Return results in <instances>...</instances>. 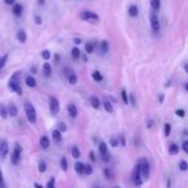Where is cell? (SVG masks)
Wrapping results in <instances>:
<instances>
[{
	"label": "cell",
	"mask_w": 188,
	"mask_h": 188,
	"mask_svg": "<svg viewBox=\"0 0 188 188\" xmlns=\"http://www.w3.org/2000/svg\"><path fill=\"white\" fill-rule=\"evenodd\" d=\"M8 88L11 92L16 93L17 95H22V88H21V84H19V72L13 74V76L8 81Z\"/></svg>",
	"instance_id": "obj_1"
},
{
	"label": "cell",
	"mask_w": 188,
	"mask_h": 188,
	"mask_svg": "<svg viewBox=\"0 0 188 188\" xmlns=\"http://www.w3.org/2000/svg\"><path fill=\"white\" fill-rule=\"evenodd\" d=\"M25 113H26V117H27V121L30 124H35L36 122V119H37V115H36V110H35L34 105L28 100L25 102Z\"/></svg>",
	"instance_id": "obj_2"
},
{
	"label": "cell",
	"mask_w": 188,
	"mask_h": 188,
	"mask_svg": "<svg viewBox=\"0 0 188 188\" xmlns=\"http://www.w3.org/2000/svg\"><path fill=\"white\" fill-rule=\"evenodd\" d=\"M80 19H83V21L85 22H92V23H94V22H98L99 21V16L97 14V13H94L92 11H83L80 12Z\"/></svg>",
	"instance_id": "obj_3"
},
{
	"label": "cell",
	"mask_w": 188,
	"mask_h": 188,
	"mask_svg": "<svg viewBox=\"0 0 188 188\" xmlns=\"http://www.w3.org/2000/svg\"><path fill=\"white\" fill-rule=\"evenodd\" d=\"M131 179L134 182V186L135 187H141L143 184V179H142V173H141V164H137L134 166V170H133V174H131Z\"/></svg>",
	"instance_id": "obj_4"
},
{
	"label": "cell",
	"mask_w": 188,
	"mask_h": 188,
	"mask_svg": "<svg viewBox=\"0 0 188 188\" xmlns=\"http://www.w3.org/2000/svg\"><path fill=\"white\" fill-rule=\"evenodd\" d=\"M141 164V173H142V179L143 180H147L150 178V173H151V166H150V163H148L146 158H142L139 161Z\"/></svg>",
	"instance_id": "obj_5"
},
{
	"label": "cell",
	"mask_w": 188,
	"mask_h": 188,
	"mask_svg": "<svg viewBox=\"0 0 188 188\" xmlns=\"http://www.w3.org/2000/svg\"><path fill=\"white\" fill-rule=\"evenodd\" d=\"M49 110L52 115H58L61 111V105H59V100H58L57 97L52 95L49 98Z\"/></svg>",
	"instance_id": "obj_6"
},
{
	"label": "cell",
	"mask_w": 188,
	"mask_h": 188,
	"mask_svg": "<svg viewBox=\"0 0 188 188\" xmlns=\"http://www.w3.org/2000/svg\"><path fill=\"white\" fill-rule=\"evenodd\" d=\"M150 22H151V28L155 34L160 32V28H161V25H160V19H158L157 14L155 12H152L150 14Z\"/></svg>",
	"instance_id": "obj_7"
},
{
	"label": "cell",
	"mask_w": 188,
	"mask_h": 188,
	"mask_svg": "<svg viewBox=\"0 0 188 188\" xmlns=\"http://www.w3.org/2000/svg\"><path fill=\"white\" fill-rule=\"evenodd\" d=\"M9 153V144L6 142V139H0V157L5 158Z\"/></svg>",
	"instance_id": "obj_8"
},
{
	"label": "cell",
	"mask_w": 188,
	"mask_h": 188,
	"mask_svg": "<svg viewBox=\"0 0 188 188\" xmlns=\"http://www.w3.org/2000/svg\"><path fill=\"white\" fill-rule=\"evenodd\" d=\"M67 112H69V116L71 119H76L77 117V115H79V110H77L75 103H69V106H67Z\"/></svg>",
	"instance_id": "obj_9"
},
{
	"label": "cell",
	"mask_w": 188,
	"mask_h": 188,
	"mask_svg": "<svg viewBox=\"0 0 188 188\" xmlns=\"http://www.w3.org/2000/svg\"><path fill=\"white\" fill-rule=\"evenodd\" d=\"M12 12L16 17H21L22 13H23V5L18 4V3H14V4L12 5Z\"/></svg>",
	"instance_id": "obj_10"
},
{
	"label": "cell",
	"mask_w": 188,
	"mask_h": 188,
	"mask_svg": "<svg viewBox=\"0 0 188 188\" xmlns=\"http://www.w3.org/2000/svg\"><path fill=\"white\" fill-rule=\"evenodd\" d=\"M6 111H8V116H11V117L18 116V107L16 106L14 103H12V105H9L6 107Z\"/></svg>",
	"instance_id": "obj_11"
},
{
	"label": "cell",
	"mask_w": 188,
	"mask_h": 188,
	"mask_svg": "<svg viewBox=\"0 0 188 188\" xmlns=\"http://www.w3.org/2000/svg\"><path fill=\"white\" fill-rule=\"evenodd\" d=\"M40 147L43 148V150H48V148L50 147V139L47 137V135H41L40 137Z\"/></svg>",
	"instance_id": "obj_12"
},
{
	"label": "cell",
	"mask_w": 188,
	"mask_h": 188,
	"mask_svg": "<svg viewBox=\"0 0 188 188\" xmlns=\"http://www.w3.org/2000/svg\"><path fill=\"white\" fill-rule=\"evenodd\" d=\"M11 163L13 165H18L21 163V153H19V152L13 150V152L11 153Z\"/></svg>",
	"instance_id": "obj_13"
},
{
	"label": "cell",
	"mask_w": 188,
	"mask_h": 188,
	"mask_svg": "<svg viewBox=\"0 0 188 188\" xmlns=\"http://www.w3.org/2000/svg\"><path fill=\"white\" fill-rule=\"evenodd\" d=\"M25 84L28 86V88H36L37 81H36V79H35L34 76L30 75V76H26V79H25Z\"/></svg>",
	"instance_id": "obj_14"
},
{
	"label": "cell",
	"mask_w": 188,
	"mask_h": 188,
	"mask_svg": "<svg viewBox=\"0 0 188 188\" xmlns=\"http://www.w3.org/2000/svg\"><path fill=\"white\" fill-rule=\"evenodd\" d=\"M17 40L19 41V43H26V41H27V32H26L25 30H18L17 31Z\"/></svg>",
	"instance_id": "obj_15"
},
{
	"label": "cell",
	"mask_w": 188,
	"mask_h": 188,
	"mask_svg": "<svg viewBox=\"0 0 188 188\" xmlns=\"http://www.w3.org/2000/svg\"><path fill=\"white\" fill-rule=\"evenodd\" d=\"M89 102H90V105H92V107L93 108H95V110H98L99 107H100V105H102V103H100V99L98 98V97H95V95H92L89 98Z\"/></svg>",
	"instance_id": "obj_16"
},
{
	"label": "cell",
	"mask_w": 188,
	"mask_h": 188,
	"mask_svg": "<svg viewBox=\"0 0 188 188\" xmlns=\"http://www.w3.org/2000/svg\"><path fill=\"white\" fill-rule=\"evenodd\" d=\"M52 138H53V141L56 142V143H61V142H62V133L58 130V129H54V130L52 131Z\"/></svg>",
	"instance_id": "obj_17"
},
{
	"label": "cell",
	"mask_w": 188,
	"mask_h": 188,
	"mask_svg": "<svg viewBox=\"0 0 188 188\" xmlns=\"http://www.w3.org/2000/svg\"><path fill=\"white\" fill-rule=\"evenodd\" d=\"M67 81H69L70 85H75V84H77V75L75 72H72V71H70V72L67 74Z\"/></svg>",
	"instance_id": "obj_18"
},
{
	"label": "cell",
	"mask_w": 188,
	"mask_h": 188,
	"mask_svg": "<svg viewBox=\"0 0 188 188\" xmlns=\"http://www.w3.org/2000/svg\"><path fill=\"white\" fill-rule=\"evenodd\" d=\"M138 13H139V8H138V6L135 5V4H131V5L128 8V14L130 16V17H133V18L137 17Z\"/></svg>",
	"instance_id": "obj_19"
},
{
	"label": "cell",
	"mask_w": 188,
	"mask_h": 188,
	"mask_svg": "<svg viewBox=\"0 0 188 188\" xmlns=\"http://www.w3.org/2000/svg\"><path fill=\"white\" fill-rule=\"evenodd\" d=\"M100 103L103 105V107H105V110H106V111L108 112V113H112V112H113V105H112L111 102H110L108 99H106V98H105V99H103V102H100Z\"/></svg>",
	"instance_id": "obj_20"
},
{
	"label": "cell",
	"mask_w": 188,
	"mask_h": 188,
	"mask_svg": "<svg viewBox=\"0 0 188 188\" xmlns=\"http://www.w3.org/2000/svg\"><path fill=\"white\" fill-rule=\"evenodd\" d=\"M43 72H44L45 77H50V75H52V66L47 61H45V63L43 64Z\"/></svg>",
	"instance_id": "obj_21"
},
{
	"label": "cell",
	"mask_w": 188,
	"mask_h": 188,
	"mask_svg": "<svg viewBox=\"0 0 188 188\" xmlns=\"http://www.w3.org/2000/svg\"><path fill=\"white\" fill-rule=\"evenodd\" d=\"M168 152H169L170 155H178L179 153V146L178 144H175V143H171L170 146H169V148H168Z\"/></svg>",
	"instance_id": "obj_22"
},
{
	"label": "cell",
	"mask_w": 188,
	"mask_h": 188,
	"mask_svg": "<svg viewBox=\"0 0 188 188\" xmlns=\"http://www.w3.org/2000/svg\"><path fill=\"white\" fill-rule=\"evenodd\" d=\"M99 47H100V52H102V53H108L110 44H108V41H107V40H102V41H100Z\"/></svg>",
	"instance_id": "obj_23"
},
{
	"label": "cell",
	"mask_w": 188,
	"mask_h": 188,
	"mask_svg": "<svg viewBox=\"0 0 188 188\" xmlns=\"http://www.w3.org/2000/svg\"><path fill=\"white\" fill-rule=\"evenodd\" d=\"M94 49H95V44L93 43V41H88V43H85V52L86 54H92Z\"/></svg>",
	"instance_id": "obj_24"
},
{
	"label": "cell",
	"mask_w": 188,
	"mask_h": 188,
	"mask_svg": "<svg viewBox=\"0 0 188 188\" xmlns=\"http://www.w3.org/2000/svg\"><path fill=\"white\" fill-rule=\"evenodd\" d=\"M98 151H99V153L103 156V155H106L107 152H108V146H107L105 142H100L99 146H98Z\"/></svg>",
	"instance_id": "obj_25"
},
{
	"label": "cell",
	"mask_w": 188,
	"mask_h": 188,
	"mask_svg": "<svg viewBox=\"0 0 188 188\" xmlns=\"http://www.w3.org/2000/svg\"><path fill=\"white\" fill-rule=\"evenodd\" d=\"M71 57L74 58V59H79L80 57H81V53H80V49L77 47H74L72 49H71Z\"/></svg>",
	"instance_id": "obj_26"
},
{
	"label": "cell",
	"mask_w": 188,
	"mask_h": 188,
	"mask_svg": "<svg viewBox=\"0 0 188 188\" xmlns=\"http://www.w3.org/2000/svg\"><path fill=\"white\" fill-rule=\"evenodd\" d=\"M74 168H75V171H76L77 174H80V175H83V174H84V163H80V161H77Z\"/></svg>",
	"instance_id": "obj_27"
},
{
	"label": "cell",
	"mask_w": 188,
	"mask_h": 188,
	"mask_svg": "<svg viewBox=\"0 0 188 188\" xmlns=\"http://www.w3.org/2000/svg\"><path fill=\"white\" fill-rule=\"evenodd\" d=\"M92 77H93V80H94V81H97V83H100V81H102V80H103V75L99 72V71H93Z\"/></svg>",
	"instance_id": "obj_28"
},
{
	"label": "cell",
	"mask_w": 188,
	"mask_h": 188,
	"mask_svg": "<svg viewBox=\"0 0 188 188\" xmlns=\"http://www.w3.org/2000/svg\"><path fill=\"white\" fill-rule=\"evenodd\" d=\"M71 155H72L74 158H80L81 153H80V150L77 146H72V148H71Z\"/></svg>",
	"instance_id": "obj_29"
},
{
	"label": "cell",
	"mask_w": 188,
	"mask_h": 188,
	"mask_svg": "<svg viewBox=\"0 0 188 188\" xmlns=\"http://www.w3.org/2000/svg\"><path fill=\"white\" fill-rule=\"evenodd\" d=\"M47 169H48V165H47V163L45 161H39V165H37V170H39V173H45L47 171Z\"/></svg>",
	"instance_id": "obj_30"
},
{
	"label": "cell",
	"mask_w": 188,
	"mask_h": 188,
	"mask_svg": "<svg viewBox=\"0 0 188 188\" xmlns=\"http://www.w3.org/2000/svg\"><path fill=\"white\" fill-rule=\"evenodd\" d=\"M103 174H105L106 179H108V180L113 179V173H112V170L110 169V168H105V169H103Z\"/></svg>",
	"instance_id": "obj_31"
},
{
	"label": "cell",
	"mask_w": 188,
	"mask_h": 188,
	"mask_svg": "<svg viewBox=\"0 0 188 188\" xmlns=\"http://www.w3.org/2000/svg\"><path fill=\"white\" fill-rule=\"evenodd\" d=\"M121 99L125 105H129V94H128V92H126L125 88L121 89Z\"/></svg>",
	"instance_id": "obj_32"
},
{
	"label": "cell",
	"mask_w": 188,
	"mask_h": 188,
	"mask_svg": "<svg viewBox=\"0 0 188 188\" xmlns=\"http://www.w3.org/2000/svg\"><path fill=\"white\" fill-rule=\"evenodd\" d=\"M0 117L1 119H6L8 117V111H6V107L0 103Z\"/></svg>",
	"instance_id": "obj_33"
},
{
	"label": "cell",
	"mask_w": 188,
	"mask_h": 188,
	"mask_svg": "<svg viewBox=\"0 0 188 188\" xmlns=\"http://www.w3.org/2000/svg\"><path fill=\"white\" fill-rule=\"evenodd\" d=\"M84 174L85 175H92L93 174V166L90 164H84Z\"/></svg>",
	"instance_id": "obj_34"
},
{
	"label": "cell",
	"mask_w": 188,
	"mask_h": 188,
	"mask_svg": "<svg viewBox=\"0 0 188 188\" xmlns=\"http://www.w3.org/2000/svg\"><path fill=\"white\" fill-rule=\"evenodd\" d=\"M61 169H62L63 171L69 170V161H67V158L64 157V156L61 158Z\"/></svg>",
	"instance_id": "obj_35"
},
{
	"label": "cell",
	"mask_w": 188,
	"mask_h": 188,
	"mask_svg": "<svg viewBox=\"0 0 188 188\" xmlns=\"http://www.w3.org/2000/svg\"><path fill=\"white\" fill-rule=\"evenodd\" d=\"M161 6V1L160 0H151V8L153 11H158Z\"/></svg>",
	"instance_id": "obj_36"
},
{
	"label": "cell",
	"mask_w": 188,
	"mask_h": 188,
	"mask_svg": "<svg viewBox=\"0 0 188 188\" xmlns=\"http://www.w3.org/2000/svg\"><path fill=\"white\" fill-rule=\"evenodd\" d=\"M170 134H171V124L166 122V124L164 125V135L165 137H169Z\"/></svg>",
	"instance_id": "obj_37"
},
{
	"label": "cell",
	"mask_w": 188,
	"mask_h": 188,
	"mask_svg": "<svg viewBox=\"0 0 188 188\" xmlns=\"http://www.w3.org/2000/svg\"><path fill=\"white\" fill-rule=\"evenodd\" d=\"M57 129L59 130L61 133H64V131H67V125H66V122H63V121H59L57 124Z\"/></svg>",
	"instance_id": "obj_38"
},
{
	"label": "cell",
	"mask_w": 188,
	"mask_h": 188,
	"mask_svg": "<svg viewBox=\"0 0 188 188\" xmlns=\"http://www.w3.org/2000/svg\"><path fill=\"white\" fill-rule=\"evenodd\" d=\"M179 170L180 171H187L188 170V163L186 160H180L179 163Z\"/></svg>",
	"instance_id": "obj_39"
},
{
	"label": "cell",
	"mask_w": 188,
	"mask_h": 188,
	"mask_svg": "<svg viewBox=\"0 0 188 188\" xmlns=\"http://www.w3.org/2000/svg\"><path fill=\"white\" fill-rule=\"evenodd\" d=\"M41 57H43L44 59H45V61H47V62H48V61L50 59L52 54H50V52H49V50H47V49H45V50H43V52H41Z\"/></svg>",
	"instance_id": "obj_40"
},
{
	"label": "cell",
	"mask_w": 188,
	"mask_h": 188,
	"mask_svg": "<svg viewBox=\"0 0 188 188\" xmlns=\"http://www.w3.org/2000/svg\"><path fill=\"white\" fill-rule=\"evenodd\" d=\"M175 115L178 116V117H180V119H184L186 117V111H184L183 108H178L175 111Z\"/></svg>",
	"instance_id": "obj_41"
},
{
	"label": "cell",
	"mask_w": 188,
	"mask_h": 188,
	"mask_svg": "<svg viewBox=\"0 0 188 188\" xmlns=\"http://www.w3.org/2000/svg\"><path fill=\"white\" fill-rule=\"evenodd\" d=\"M6 59H8V54H4V57H0V71H1V69L5 66Z\"/></svg>",
	"instance_id": "obj_42"
},
{
	"label": "cell",
	"mask_w": 188,
	"mask_h": 188,
	"mask_svg": "<svg viewBox=\"0 0 188 188\" xmlns=\"http://www.w3.org/2000/svg\"><path fill=\"white\" fill-rule=\"evenodd\" d=\"M54 187H56V179H54V178H50V179L48 180L45 188H54Z\"/></svg>",
	"instance_id": "obj_43"
},
{
	"label": "cell",
	"mask_w": 188,
	"mask_h": 188,
	"mask_svg": "<svg viewBox=\"0 0 188 188\" xmlns=\"http://www.w3.org/2000/svg\"><path fill=\"white\" fill-rule=\"evenodd\" d=\"M110 144H111L112 147H117V146H120V143H119V138L112 137L111 139H110Z\"/></svg>",
	"instance_id": "obj_44"
},
{
	"label": "cell",
	"mask_w": 188,
	"mask_h": 188,
	"mask_svg": "<svg viewBox=\"0 0 188 188\" xmlns=\"http://www.w3.org/2000/svg\"><path fill=\"white\" fill-rule=\"evenodd\" d=\"M0 188H6L5 180H4V175H3V171L0 169Z\"/></svg>",
	"instance_id": "obj_45"
},
{
	"label": "cell",
	"mask_w": 188,
	"mask_h": 188,
	"mask_svg": "<svg viewBox=\"0 0 188 188\" xmlns=\"http://www.w3.org/2000/svg\"><path fill=\"white\" fill-rule=\"evenodd\" d=\"M129 103H130L133 107H135V105H137V100H135L134 94H129Z\"/></svg>",
	"instance_id": "obj_46"
},
{
	"label": "cell",
	"mask_w": 188,
	"mask_h": 188,
	"mask_svg": "<svg viewBox=\"0 0 188 188\" xmlns=\"http://www.w3.org/2000/svg\"><path fill=\"white\" fill-rule=\"evenodd\" d=\"M119 143H120V146H122V147H125L126 146V141H125L124 135H120L119 137Z\"/></svg>",
	"instance_id": "obj_47"
},
{
	"label": "cell",
	"mask_w": 188,
	"mask_h": 188,
	"mask_svg": "<svg viewBox=\"0 0 188 188\" xmlns=\"http://www.w3.org/2000/svg\"><path fill=\"white\" fill-rule=\"evenodd\" d=\"M102 160L105 161V163H110V160H111V156H110L108 152H107L106 155H103V156H102Z\"/></svg>",
	"instance_id": "obj_48"
},
{
	"label": "cell",
	"mask_w": 188,
	"mask_h": 188,
	"mask_svg": "<svg viewBox=\"0 0 188 188\" xmlns=\"http://www.w3.org/2000/svg\"><path fill=\"white\" fill-rule=\"evenodd\" d=\"M89 157H90V160H92V161H93V163H95V161H97V157H95V153H94V152H93V151H90V152H89Z\"/></svg>",
	"instance_id": "obj_49"
},
{
	"label": "cell",
	"mask_w": 188,
	"mask_h": 188,
	"mask_svg": "<svg viewBox=\"0 0 188 188\" xmlns=\"http://www.w3.org/2000/svg\"><path fill=\"white\" fill-rule=\"evenodd\" d=\"M182 148H183V151H184V153H188V142H183Z\"/></svg>",
	"instance_id": "obj_50"
},
{
	"label": "cell",
	"mask_w": 188,
	"mask_h": 188,
	"mask_svg": "<svg viewBox=\"0 0 188 188\" xmlns=\"http://www.w3.org/2000/svg\"><path fill=\"white\" fill-rule=\"evenodd\" d=\"M35 22H36V25H41V22H43V21H41V17L39 14L35 16Z\"/></svg>",
	"instance_id": "obj_51"
},
{
	"label": "cell",
	"mask_w": 188,
	"mask_h": 188,
	"mask_svg": "<svg viewBox=\"0 0 188 188\" xmlns=\"http://www.w3.org/2000/svg\"><path fill=\"white\" fill-rule=\"evenodd\" d=\"M152 126H153V120H152V119H148V120H147V128L151 129Z\"/></svg>",
	"instance_id": "obj_52"
},
{
	"label": "cell",
	"mask_w": 188,
	"mask_h": 188,
	"mask_svg": "<svg viewBox=\"0 0 188 188\" xmlns=\"http://www.w3.org/2000/svg\"><path fill=\"white\" fill-rule=\"evenodd\" d=\"M164 98H165V95H164L163 93L158 94V103H161V105H163V103H164Z\"/></svg>",
	"instance_id": "obj_53"
},
{
	"label": "cell",
	"mask_w": 188,
	"mask_h": 188,
	"mask_svg": "<svg viewBox=\"0 0 188 188\" xmlns=\"http://www.w3.org/2000/svg\"><path fill=\"white\" fill-rule=\"evenodd\" d=\"M74 44H75V45H80V44H81V39H80V37H75V39H74Z\"/></svg>",
	"instance_id": "obj_54"
},
{
	"label": "cell",
	"mask_w": 188,
	"mask_h": 188,
	"mask_svg": "<svg viewBox=\"0 0 188 188\" xmlns=\"http://www.w3.org/2000/svg\"><path fill=\"white\" fill-rule=\"evenodd\" d=\"M4 3L6 5H13L16 3V0H4Z\"/></svg>",
	"instance_id": "obj_55"
},
{
	"label": "cell",
	"mask_w": 188,
	"mask_h": 188,
	"mask_svg": "<svg viewBox=\"0 0 188 188\" xmlns=\"http://www.w3.org/2000/svg\"><path fill=\"white\" fill-rule=\"evenodd\" d=\"M34 187H35V188H44L40 183H34Z\"/></svg>",
	"instance_id": "obj_56"
},
{
	"label": "cell",
	"mask_w": 188,
	"mask_h": 188,
	"mask_svg": "<svg viewBox=\"0 0 188 188\" xmlns=\"http://www.w3.org/2000/svg\"><path fill=\"white\" fill-rule=\"evenodd\" d=\"M37 4L39 5H44L45 4V0H37Z\"/></svg>",
	"instance_id": "obj_57"
},
{
	"label": "cell",
	"mask_w": 188,
	"mask_h": 188,
	"mask_svg": "<svg viewBox=\"0 0 188 188\" xmlns=\"http://www.w3.org/2000/svg\"><path fill=\"white\" fill-rule=\"evenodd\" d=\"M36 71H37L36 67H31V72H32V74H36Z\"/></svg>",
	"instance_id": "obj_58"
},
{
	"label": "cell",
	"mask_w": 188,
	"mask_h": 188,
	"mask_svg": "<svg viewBox=\"0 0 188 188\" xmlns=\"http://www.w3.org/2000/svg\"><path fill=\"white\" fill-rule=\"evenodd\" d=\"M170 184H171L170 179H168V182H166V187H168V188H170Z\"/></svg>",
	"instance_id": "obj_59"
},
{
	"label": "cell",
	"mask_w": 188,
	"mask_h": 188,
	"mask_svg": "<svg viewBox=\"0 0 188 188\" xmlns=\"http://www.w3.org/2000/svg\"><path fill=\"white\" fill-rule=\"evenodd\" d=\"M83 61H84V62H86V61H88V57H86V56H83Z\"/></svg>",
	"instance_id": "obj_60"
},
{
	"label": "cell",
	"mask_w": 188,
	"mask_h": 188,
	"mask_svg": "<svg viewBox=\"0 0 188 188\" xmlns=\"http://www.w3.org/2000/svg\"><path fill=\"white\" fill-rule=\"evenodd\" d=\"M184 89L188 90V85H187V83H184Z\"/></svg>",
	"instance_id": "obj_61"
},
{
	"label": "cell",
	"mask_w": 188,
	"mask_h": 188,
	"mask_svg": "<svg viewBox=\"0 0 188 188\" xmlns=\"http://www.w3.org/2000/svg\"><path fill=\"white\" fill-rule=\"evenodd\" d=\"M115 188H121V187H120V186H116V187H115Z\"/></svg>",
	"instance_id": "obj_62"
},
{
	"label": "cell",
	"mask_w": 188,
	"mask_h": 188,
	"mask_svg": "<svg viewBox=\"0 0 188 188\" xmlns=\"http://www.w3.org/2000/svg\"><path fill=\"white\" fill-rule=\"evenodd\" d=\"M95 188H99V187H95Z\"/></svg>",
	"instance_id": "obj_63"
}]
</instances>
